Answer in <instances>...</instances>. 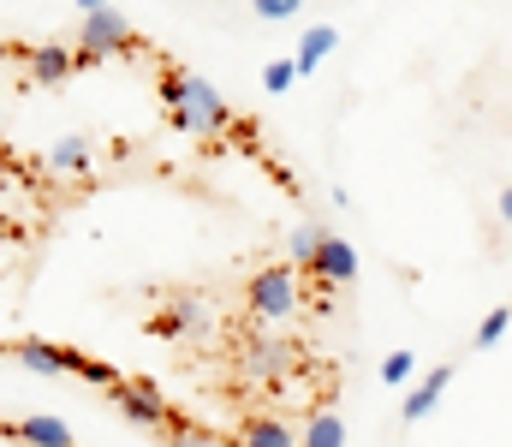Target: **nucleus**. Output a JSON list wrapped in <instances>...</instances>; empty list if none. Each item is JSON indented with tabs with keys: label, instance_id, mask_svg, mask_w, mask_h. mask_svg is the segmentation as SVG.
<instances>
[{
	"label": "nucleus",
	"instance_id": "obj_1",
	"mask_svg": "<svg viewBox=\"0 0 512 447\" xmlns=\"http://www.w3.org/2000/svg\"><path fill=\"white\" fill-rule=\"evenodd\" d=\"M161 102H167V114H173L185 132H197V138H209V132H221V126L233 120L227 96H221L203 72H191V66H167V72H161Z\"/></svg>",
	"mask_w": 512,
	"mask_h": 447
},
{
	"label": "nucleus",
	"instance_id": "obj_2",
	"mask_svg": "<svg viewBox=\"0 0 512 447\" xmlns=\"http://www.w3.org/2000/svg\"><path fill=\"white\" fill-rule=\"evenodd\" d=\"M245 298H251L256 322H286V316H298V304H304V293H298V269H292V263L256 269V281H251Z\"/></svg>",
	"mask_w": 512,
	"mask_h": 447
},
{
	"label": "nucleus",
	"instance_id": "obj_3",
	"mask_svg": "<svg viewBox=\"0 0 512 447\" xmlns=\"http://www.w3.org/2000/svg\"><path fill=\"white\" fill-rule=\"evenodd\" d=\"M131 42V18L120 6H108V0H84V18H78V66H90V60H102V54H114V48H126Z\"/></svg>",
	"mask_w": 512,
	"mask_h": 447
},
{
	"label": "nucleus",
	"instance_id": "obj_4",
	"mask_svg": "<svg viewBox=\"0 0 512 447\" xmlns=\"http://www.w3.org/2000/svg\"><path fill=\"white\" fill-rule=\"evenodd\" d=\"M108 394H114V406L126 412L131 424H143V430H179V418H173V406L161 400L155 382H114Z\"/></svg>",
	"mask_w": 512,
	"mask_h": 447
},
{
	"label": "nucleus",
	"instance_id": "obj_5",
	"mask_svg": "<svg viewBox=\"0 0 512 447\" xmlns=\"http://www.w3.org/2000/svg\"><path fill=\"white\" fill-rule=\"evenodd\" d=\"M155 328L161 334H209L215 328V304L197 293H173V304L155 316Z\"/></svg>",
	"mask_w": 512,
	"mask_h": 447
},
{
	"label": "nucleus",
	"instance_id": "obj_6",
	"mask_svg": "<svg viewBox=\"0 0 512 447\" xmlns=\"http://www.w3.org/2000/svg\"><path fill=\"white\" fill-rule=\"evenodd\" d=\"M310 275H316L322 287H352V281H358V251H352V239L328 233L322 251H316V263H310Z\"/></svg>",
	"mask_w": 512,
	"mask_h": 447
},
{
	"label": "nucleus",
	"instance_id": "obj_7",
	"mask_svg": "<svg viewBox=\"0 0 512 447\" xmlns=\"http://www.w3.org/2000/svg\"><path fill=\"white\" fill-rule=\"evenodd\" d=\"M12 358H18L24 370H36V376H66V370H78L84 352H72V346H48V340H18Z\"/></svg>",
	"mask_w": 512,
	"mask_h": 447
},
{
	"label": "nucleus",
	"instance_id": "obj_8",
	"mask_svg": "<svg viewBox=\"0 0 512 447\" xmlns=\"http://www.w3.org/2000/svg\"><path fill=\"white\" fill-rule=\"evenodd\" d=\"M447 388H453V364H435V370H429L405 400H399V418H405V424H423V418L441 406V394H447Z\"/></svg>",
	"mask_w": 512,
	"mask_h": 447
},
{
	"label": "nucleus",
	"instance_id": "obj_9",
	"mask_svg": "<svg viewBox=\"0 0 512 447\" xmlns=\"http://www.w3.org/2000/svg\"><path fill=\"white\" fill-rule=\"evenodd\" d=\"M239 370H245V382H274L286 370V346L280 340H245L239 346Z\"/></svg>",
	"mask_w": 512,
	"mask_h": 447
},
{
	"label": "nucleus",
	"instance_id": "obj_10",
	"mask_svg": "<svg viewBox=\"0 0 512 447\" xmlns=\"http://www.w3.org/2000/svg\"><path fill=\"white\" fill-rule=\"evenodd\" d=\"M24 60H30V78H36V84H66V78L78 72V54H66V42H42V48H30Z\"/></svg>",
	"mask_w": 512,
	"mask_h": 447
},
{
	"label": "nucleus",
	"instance_id": "obj_11",
	"mask_svg": "<svg viewBox=\"0 0 512 447\" xmlns=\"http://www.w3.org/2000/svg\"><path fill=\"white\" fill-rule=\"evenodd\" d=\"M334 48H340V30H334V24H310V30H304V42H298V54H292L298 78H310V72H316Z\"/></svg>",
	"mask_w": 512,
	"mask_h": 447
},
{
	"label": "nucleus",
	"instance_id": "obj_12",
	"mask_svg": "<svg viewBox=\"0 0 512 447\" xmlns=\"http://www.w3.org/2000/svg\"><path fill=\"white\" fill-rule=\"evenodd\" d=\"M18 442L24 447H78L66 418H18Z\"/></svg>",
	"mask_w": 512,
	"mask_h": 447
},
{
	"label": "nucleus",
	"instance_id": "obj_13",
	"mask_svg": "<svg viewBox=\"0 0 512 447\" xmlns=\"http://www.w3.org/2000/svg\"><path fill=\"white\" fill-rule=\"evenodd\" d=\"M298 447H346V418H340V412H316V418H304Z\"/></svg>",
	"mask_w": 512,
	"mask_h": 447
},
{
	"label": "nucleus",
	"instance_id": "obj_14",
	"mask_svg": "<svg viewBox=\"0 0 512 447\" xmlns=\"http://www.w3.org/2000/svg\"><path fill=\"white\" fill-rule=\"evenodd\" d=\"M322 239H328V233H322L316 221H298V227H292V239H286V257L310 269V263H316V251H322Z\"/></svg>",
	"mask_w": 512,
	"mask_h": 447
},
{
	"label": "nucleus",
	"instance_id": "obj_15",
	"mask_svg": "<svg viewBox=\"0 0 512 447\" xmlns=\"http://www.w3.org/2000/svg\"><path fill=\"white\" fill-rule=\"evenodd\" d=\"M48 167H54V173H84V167H90V144H84V138L48 144Z\"/></svg>",
	"mask_w": 512,
	"mask_h": 447
},
{
	"label": "nucleus",
	"instance_id": "obj_16",
	"mask_svg": "<svg viewBox=\"0 0 512 447\" xmlns=\"http://www.w3.org/2000/svg\"><path fill=\"white\" fill-rule=\"evenodd\" d=\"M239 447H298V430H286L280 418H256Z\"/></svg>",
	"mask_w": 512,
	"mask_h": 447
},
{
	"label": "nucleus",
	"instance_id": "obj_17",
	"mask_svg": "<svg viewBox=\"0 0 512 447\" xmlns=\"http://www.w3.org/2000/svg\"><path fill=\"white\" fill-rule=\"evenodd\" d=\"M507 328H512V310H507V304H495V310H489V316L477 322V346L489 352V346H495V340H501Z\"/></svg>",
	"mask_w": 512,
	"mask_h": 447
},
{
	"label": "nucleus",
	"instance_id": "obj_18",
	"mask_svg": "<svg viewBox=\"0 0 512 447\" xmlns=\"http://www.w3.org/2000/svg\"><path fill=\"white\" fill-rule=\"evenodd\" d=\"M411 376H417V358H411L405 346H399V352H387V358H382V382H393V388H405Z\"/></svg>",
	"mask_w": 512,
	"mask_h": 447
},
{
	"label": "nucleus",
	"instance_id": "obj_19",
	"mask_svg": "<svg viewBox=\"0 0 512 447\" xmlns=\"http://www.w3.org/2000/svg\"><path fill=\"white\" fill-rule=\"evenodd\" d=\"M292 78H298L292 54H286V60H268V66H262V84H268V90H292Z\"/></svg>",
	"mask_w": 512,
	"mask_h": 447
},
{
	"label": "nucleus",
	"instance_id": "obj_20",
	"mask_svg": "<svg viewBox=\"0 0 512 447\" xmlns=\"http://www.w3.org/2000/svg\"><path fill=\"white\" fill-rule=\"evenodd\" d=\"M78 376L84 382H96V388H114L120 376H114V364H102V358H78Z\"/></svg>",
	"mask_w": 512,
	"mask_h": 447
},
{
	"label": "nucleus",
	"instance_id": "obj_21",
	"mask_svg": "<svg viewBox=\"0 0 512 447\" xmlns=\"http://www.w3.org/2000/svg\"><path fill=\"white\" fill-rule=\"evenodd\" d=\"M173 447H221V442H215L209 430H191V424H179V430H173Z\"/></svg>",
	"mask_w": 512,
	"mask_h": 447
},
{
	"label": "nucleus",
	"instance_id": "obj_22",
	"mask_svg": "<svg viewBox=\"0 0 512 447\" xmlns=\"http://www.w3.org/2000/svg\"><path fill=\"white\" fill-rule=\"evenodd\" d=\"M256 12H262L268 24H280V18H292V12H298V0H256Z\"/></svg>",
	"mask_w": 512,
	"mask_h": 447
},
{
	"label": "nucleus",
	"instance_id": "obj_23",
	"mask_svg": "<svg viewBox=\"0 0 512 447\" xmlns=\"http://www.w3.org/2000/svg\"><path fill=\"white\" fill-rule=\"evenodd\" d=\"M501 221H507V227H512V185H507V191H501Z\"/></svg>",
	"mask_w": 512,
	"mask_h": 447
}]
</instances>
